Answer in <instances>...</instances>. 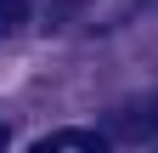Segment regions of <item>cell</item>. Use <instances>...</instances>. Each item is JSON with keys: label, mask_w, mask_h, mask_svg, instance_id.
<instances>
[{"label": "cell", "mask_w": 158, "mask_h": 153, "mask_svg": "<svg viewBox=\"0 0 158 153\" xmlns=\"http://www.w3.org/2000/svg\"><path fill=\"white\" fill-rule=\"evenodd\" d=\"M113 130H118V136H152V130H158V108H124Z\"/></svg>", "instance_id": "6da1fadb"}, {"label": "cell", "mask_w": 158, "mask_h": 153, "mask_svg": "<svg viewBox=\"0 0 158 153\" xmlns=\"http://www.w3.org/2000/svg\"><path fill=\"white\" fill-rule=\"evenodd\" d=\"M28 23V0H0V40H11Z\"/></svg>", "instance_id": "7a4b0ae2"}, {"label": "cell", "mask_w": 158, "mask_h": 153, "mask_svg": "<svg viewBox=\"0 0 158 153\" xmlns=\"http://www.w3.org/2000/svg\"><path fill=\"white\" fill-rule=\"evenodd\" d=\"M73 136H79V130H56V136H40L28 153H68V147H73Z\"/></svg>", "instance_id": "3957f363"}, {"label": "cell", "mask_w": 158, "mask_h": 153, "mask_svg": "<svg viewBox=\"0 0 158 153\" xmlns=\"http://www.w3.org/2000/svg\"><path fill=\"white\" fill-rule=\"evenodd\" d=\"M68 153H107V147H102V136H73Z\"/></svg>", "instance_id": "277c9868"}, {"label": "cell", "mask_w": 158, "mask_h": 153, "mask_svg": "<svg viewBox=\"0 0 158 153\" xmlns=\"http://www.w3.org/2000/svg\"><path fill=\"white\" fill-rule=\"evenodd\" d=\"M0 147H6V130H0Z\"/></svg>", "instance_id": "5b68a950"}]
</instances>
